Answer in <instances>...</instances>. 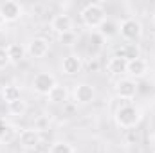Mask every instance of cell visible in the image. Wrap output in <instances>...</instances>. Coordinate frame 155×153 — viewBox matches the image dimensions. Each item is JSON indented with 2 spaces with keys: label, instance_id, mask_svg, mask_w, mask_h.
Instances as JSON below:
<instances>
[{
  "label": "cell",
  "instance_id": "obj_4",
  "mask_svg": "<svg viewBox=\"0 0 155 153\" xmlns=\"http://www.w3.org/2000/svg\"><path fill=\"white\" fill-rule=\"evenodd\" d=\"M56 77L49 72H38L33 79V90L38 96H49L52 92V88L56 86Z\"/></svg>",
  "mask_w": 155,
  "mask_h": 153
},
{
  "label": "cell",
  "instance_id": "obj_14",
  "mask_svg": "<svg viewBox=\"0 0 155 153\" xmlns=\"http://www.w3.org/2000/svg\"><path fill=\"white\" fill-rule=\"evenodd\" d=\"M47 97H49V101H51L52 105H61V103H67V99H69V90H67V86H63V85H56V86L52 88V92H51Z\"/></svg>",
  "mask_w": 155,
  "mask_h": 153
},
{
  "label": "cell",
  "instance_id": "obj_16",
  "mask_svg": "<svg viewBox=\"0 0 155 153\" xmlns=\"http://www.w3.org/2000/svg\"><path fill=\"white\" fill-rule=\"evenodd\" d=\"M2 97H4V101H5L7 105H11V103L22 99V94H20V88H18V86H15V85H5L4 90H2Z\"/></svg>",
  "mask_w": 155,
  "mask_h": 153
},
{
  "label": "cell",
  "instance_id": "obj_9",
  "mask_svg": "<svg viewBox=\"0 0 155 153\" xmlns=\"http://www.w3.org/2000/svg\"><path fill=\"white\" fill-rule=\"evenodd\" d=\"M51 29L58 36H63L67 33H72V18L69 15H56L51 20Z\"/></svg>",
  "mask_w": 155,
  "mask_h": 153
},
{
  "label": "cell",
  "instance_id": "obj_19",
  "mask_svg": "<svg viewBox=\"0 0 155 153\" xmlns=\"http://www.w3.org/2000/svg\"><path fill=\"white\" fill-rule=\"evenodd\" d=\"M103 40H105V38H103L99 33H94V34L90 36V41H88V49H87V50H88L92 56H96V54L101 50V47H103Z\"/></svg>",
  "mask_w": 155,
  "mask_h": 153
},
{
  "label": "cell",
  "instance_id": "obj_12",
  "mask_svg": "<svg viewBox=\"0 0 155 153\" xmlns=\"http://www.w3.org/2000/svg\"><path fill=\"white\" fill-rule=\"evenodd\" d=\"M40 141H41L40 132L35 130V128H25V130L20 132V144H22L25 150H35V148H38Z\"/></svg>",
  "mask_w": 155,
  "mask_h": 153
},
{
  "label": "cell",
  "instance_id": "obj_7",
  "mask_svg": "<svg viewBox=\"0 0 155 153\" xmlns=\"http://www.w3.org/2000/svg\"><path fill=\"white\" fill-rule=\"evenodd\" d=\"M72 94H74V101H76L78 105H88L96 97V90L88 83H78L76 86H74Z\"/></svg>",
  "mask_w": 155,
  "mask_h": 153
},
{
  "label": "cell",
  "instance_id": "obj_6",
  "mask_svg": "<svg viewBox=\"0 0 155 153\" xmlns=\"http://www.w3.org/2000/svg\"><path fill=\"white\" fill-rule=\"evenodd\" d=\"M150 72V65L146 60L143 58H134L128 61L126 65V74L130 76V79H139V77H144Z\"/></svg>",
  "mask_w": 155,
  "mask_h": 153
},
{
  "label": "cell",
  "instance_id": "obj_3",
  "mask_svg": "<svg viewBox=\"0 0 155 153\" xmlns=\"http://www.w3.org/2000/svg\"><path fill=\"white\" fill-rule=\"evenodd\" d=\"M119 34L126 41H137L143 34V25L135 18H124L119 24Z\"/></svg>",
  "mask_w": 155,
  "mask_h": 153
},
{
  "label": "cell",
  "instance_id": "obj_15",
  "mask_svg": "<svg viewBox=\"0 0 155 153\" xmlns=\"http://www.w3.org/2000/svg\"><path fill=\"white\" fill-rule=\"evenodd\" d=\"M7 52H9V60H11V63H20V61H24L25 60V54H27V49L24 47V45H20V43H11L9 47H7Z\"/></svg>",
  "mask_w": 155,
  "mask_h": 153
},
{
  "label": "cell",
  "instance_id": "obj_8",
  "mask_svg": "<svg viewBox=\"0 0 155 153\" xmlns=\"http://www.w3.org/2000/svg\"><path fill=\"white\" fill-rule=\"evenodd\" d=\"M114 88H116L117 97H121V99H134L135 94H137V83L134 79H130V77L119 79Z\"/></svg>",
  "mask_w": 155,
  "mask_h": 153
},
{
  "label": "cell",
  "instance_id": "obj_22",
  "mask_svg": "<svg viewBox=\"0 0 155 153\" xmlns=\"http://www.w3.org/2000/svg\"><path fill=\"white\" fill-rule=\"evenodd\" d=\"M60 41H61L63 45H74V41H76L74 31H72V33H67V34H63V36H60Z\"/></svg>",
  "mask_w": 155,
  "mask_h": 153
},
{
  "label": "cell",
  "instance_id": "obj_17",
  "mask_svg": "<svg viewBox=\"0 0 155 153\" xmlns=\"http://www.w3.org/2000/svg\"><path fill=\"white\" fill-rule=\"evenodd\" d=\"M7 108H9V114L11 115H15V117H22V115H25V112H27L29 106H27V101L18 99V101L7 105Z\"/></svg>",
  "mask_w": 155,
  "mask_h": 153
},
{
  "label": "cell",
  "instance_id": "obj_11",
  "mask_svg": "<svg viewBox=\"0 0 155 153\" xmlns=\"http://www.w3.org/2000/svg\"><path fill=\"white\" fill-rule=\"evenodd\" d=\"M49 52V41L45 38H33L29 41V45H27V54L31 56V58H35V60H40V58H43L45 54Z\"/></svg>",
  "mask_w": 155,
  "mask_h": 153
},
{
  "label": "cell",
  "instance_id": "obj_2",
  "mask_svg": "<svg viewBox=\"0 0 155 153\" xmlns=\"http://www.w3.org/2000/svg\"><path fill=\"white\" fill-rule=\"evenodd\" d=\"M81 20L88 29H99L107 20L103 5L101 4H87L81 9Z\"/></svg>",
  "mask_w": 155,
  "mask_h": 153
},
{
  "label": "cell",
  "instance_id": "obj_20",
  "mask_svg": "<svg viewBox=\"0 0 155 153\" xmlns=\"http://www.w3.org/2000/svg\"><path fill=\"white\" fill-rule=\"evenodd\" d=\"M49 153H74V148L65 141H56V142L51 144Z\"/></svg>",
  "mask_w": 155,
  "mask_h": 153
},
{
  "label": "cell",
  "instance_id": "obj_10",
  "mask_svg": "<svg viewBox=\"0 0 155 153\" xmlns=\"http://www.w3.org/2000/svg\"><path fill=\"white\" fill-rule=\"evenodd\" d=\"M81 69H83V60L78 54H69L61 61V72L67 76H74L78 72H81Z\"/></svg>",
  "mask_w": 155,
  "mask_h": 153
},
{
  "label": "cell",
  "instance_id": "obj_24",
  "mask_svg": "<svg viewBox=\"0 0 155 153\" xmlns=\"http://www.w3.org/2000/svg\"><path fill=\"white\" fill-rule=\"evenodd\" d=\"M153 153H155V151H153Z\"/></svg>",
  "mask_w": 155,
  "mask_h": 153
},
{
  "label": "cell",
  "instance_id": "obj_18",
  "mask_svg": "<svg viewBox=\"0 0 155 153\" xmlns=\"http://www.w3.org/2000/svg\"><path fill=\"white\" fill-rule=\"evenodd\" d=\"M99 34H101L103 38L116 36V34H119V25L114 24V22H110V20H105V24L99 27Z\"/></svg>",
  "mask_w": 155,
  "mask_h": 153
},
{
  "label": "cell",
  "instance_id": "obj_5",
  "mask_svg": "<svg viewBox=\"0 0 155 153\" xmlns=\"http://www.w3.org/2000/svg\"><path fill=\"white\" fill-rule=\"evenodd\" d=\"M22 13H24V7H22L18 2H13V0L4 2V4L0 5V18H2L5 24H13V22L20 20Z\"/></svg>",
  "mask_w": 155,
  "mask_h": 153
},
{
  "label": "cell",
  "instance_id": "obj_23",
  "mask_svg": "<svg viewBox=\"0 0 155 153\" xmlns=\"http://www.w3.org/2000/svg\"><path fill=\"white\" fill-rule=\"evenodd\" d=\"M153 25H155V15H153Z\"/></svg>",
  "mask_w": 155,
  "mask_h": 153
},
{
  "label": "cell",
  "instance_id": "obj_1",
  "mask_svg": "<svg viewBox=\"0 0 155 153\" xmlns=\"http://www.w3.org/2000/svg\"><path fill=\"white\" fill-rule=\"evenodd\" d=\"M114 119H116V124L119 128L130 130V128H135L141 122L143 115H141V110L137 106H134V105H123V106H119L116 110Z\"/></svg>",
  "mask_w": 155,
  "mask_h": 153
},
{
  "label": "cell",
  "instance_id": "obj_13",
  "mask_svg": "<svg viewBox=\"0 0 155 153\" xmlns=\"http://www.w3.org/2000/svg\"><path fill=\"white\" fill-rule=\"evenodd\" d=\"M126 65H128V60L121 58V56H114L110 58V61L107 63V70L114 76H119V74H126Z\"/></svg>",
  "mask_w": 155,
  "mask_h": 153
},
{
  "label": "cell",
  "instance_id": "obj_21",
  "mask_svg": "<svg viewBox=\"0 0 155 153\" xmlns=\"http://www.w3.org/2000/svg\"><path fill=\"white\" fill-rule=\"evenodd\" d=\"M11 65V60H9V52H7V47H0V70L7 69Z\"/></svg>",
  "mask_w": 155,
  "mask_h": 153
}]
</instances>
